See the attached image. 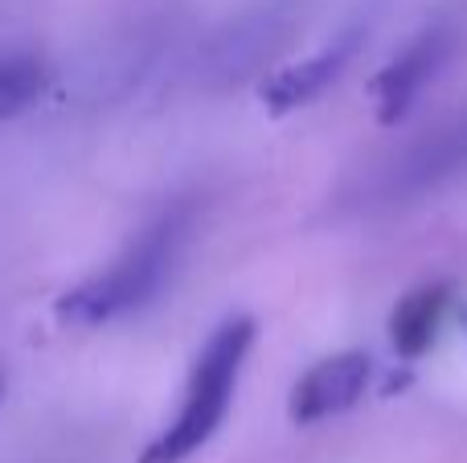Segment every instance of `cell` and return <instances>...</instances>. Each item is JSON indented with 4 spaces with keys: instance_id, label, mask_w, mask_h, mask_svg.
Segmentation results:
<instances>
[{
    "instance_id": "cell-1",
    "label": "cell",
    "mask_w": 467,
    "mask_h": 463,
    "mask_svg": "<svg viewBox=\"0 0 467 463\" xmlns=\"http://www.w3.org/2000/svg\"><path fill=\"white\" fill-rule=\"evenodd\" d=\"M185 213H164L156 218L148 230H140L123 254L103 267L99 275L82 279L78 287L57 300V320L74 328H99L111 324V320L140 312L172 275V262L181 259V246H185Z\"/></svg>"
},
{
    "instance_id": "cell-2",
    "label": "cell",
    "mask_w": 467,
    "mask_h": 463,
    "mask_svg": "<svg viewBox=\"0 0 467 463\" xmlns=\"http://www.w3.org/2000/svg\"><path fill=\"white\" fill-rule=\"evenodd\" d=\"M250 345H254V320L250 316H230L213 328L193 361L177 418L148 443L140 463H185L218 435L234 402V390H238L242 365L250 357Z\"/></svg>"
},
{
    "instance_id": "cell-3",
    "label": "cell",
    "mask_w": 467,
    "mask_h": 463,
    "mask_svg": "<svg viewBox=\"0 0 467 463\" xmlns=\"http://www.w3.org/2000/svg\"><path fill=\"white\" fill-rule=\"evenodd\" d=\"M455 54V33L443 25L414 33L402 49L386 62V70L373 78V98H378V119L398 123L402 115H410V107L422 98V90L443 74V66Z\"/></svg>"
},
{
    "instance_id": "cell-4",
    "label": "cell",
    "mask_w": 467,
    "mask_h": 463,
    "mask_svg": "<svg viewBox=\"0 0 467 463\" xmlns=\"http://www.w3.org/2000/svg\"><path fill=\"white\" fill-rule=\"evenodd\" d=\"M463 172H467V119L451 123V128L427 136L422 144L406 148L402 156H394L386 164V172H381V197L414 201V197L439 193Z\"/></svg>"
},
{
    "instance_id": "cell-5",
    "label": "cell",
    "mask_w": 467,
    "mask_h": 463,
    "mask_svg": "<svg viewBox=\"0 0 467 463\" xmlns=\"http://www.w3.org/2000/svg\"><path fill=\"white\" fill-rule=\"evenodd\" d=\"M373 377V357L361 349H345L332 357L316 361L291 390V418L304 427L337 418L345 410H353L365 398V386Z\"/></svg>"
},
{
    "instance_id": "cell-6",
    "label": "cell",
    "mask_w": 467,
    "mask_h": 463,
    "mask_svg": "<svg viewBox=\"0 0 467 463\" xmlns=\"http://www.w3.org/2000/svg\"><path fill=\"white\" fill-rule=\"evenodd\" d=\"M357 46H361L357 33L332 37V46L316 49L312 57H304V62H296V66L275 74V78L263 87V103L271 107V111H296V107L316 103V98L345 74V66L353 62V54H357Z\"/></svg>"
},
{
    "instance_id": "cell-7",
    "label": "cell",
    "mask_w": 467,
    "mask_h": 463,
    "mask_svg": "<svg viewBox=\"0 0 467 463\" xmlns=\"http://www.w3.org/2000/svg\"><path fill=\"white\" fill-rule=\"evenodd\" d=\"M451 300H455V283H447V279L422 283L398 300L394 316H389V341H394L398 357L419 361L439 341V328H443Z\"/></svg>"
},
{
    "instance_id": "cell-8",
    "label": "cell",
    "mask_w": 467,
    "mask_h": 463,
    "mask_svg": "<svg viewBox=\"0 0 467 463\" xmlns=\"http://www.w3.org/2000/svg\"><path fill=\"white\" fill-rule=\"evenodd\" d=\"M46 62L33 54H0V119L29 111L46 90Z\"/></svg>"
},
{
    "instance_id": "cell-9",
    "label": "cell",
    "mask_w": 467,
    "mask_h": 463,
    "mask_svg": "<svg viewBox=\"0 0 467 463\" xmlns=\"http://www.w3.org/2000/svg\"><path fill=\"white\" fill-rule=\"evenodd\" d=\"M0 398H5V374H0Z\"/></svg>"
}]
</instances>
